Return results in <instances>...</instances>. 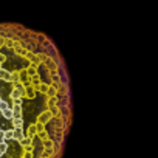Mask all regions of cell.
Wrapping results in <instances>:
<instances>
[{
    "mask_svg": "<svg viewBox=\"0 0 158 158\" xmlns=\"http://www.w3.org/2000/svg\"><path fill=\"white\" fill-rule=\"evenodd\" d=\"M71 123V82L56 44L0 23V158H60Z\"/></svg>",
    "mask_w": 158,
    "mask_h": 158,
    "instance_id": "obj_1",
    "label": "cell"
}]
</instances>
